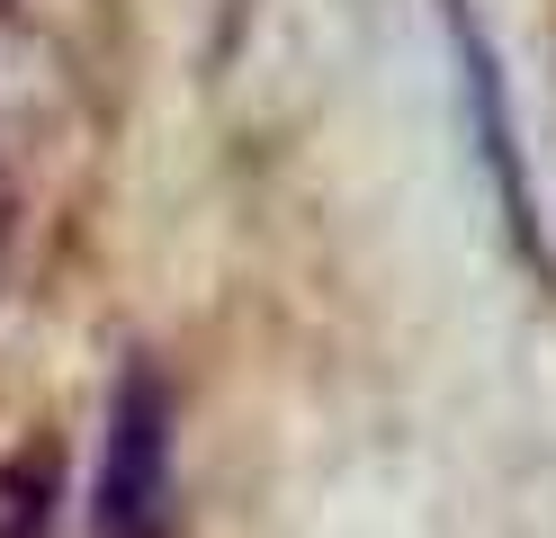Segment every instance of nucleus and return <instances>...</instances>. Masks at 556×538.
I'll use <instances>...</instances> for the list:
<instances>
[{
	"mask_svg": "<svg viewBox=\"0 0 556 538\" xmlns=\"http://www.w3.org/2000/svg\"><path fill=\"white\" fill-rule=\"evenodd\" d=\"M0 10H10V0H0Z\"/></svg>",
	"mask_w": 556,
	"mask_h": 538,
	"instance_id": "7ed1b4c3",
	"label": "nucleus"
},
{
	"mask_svg": "<svg viewBox=\"0 0 556 538\" xmlns=\"http://www.w3.org/2000/svg\"><path fill=\"white\" fill-rule=\"evenodd\" d=\"M90 538H170V386L153 359H135L109 395Z\"/></svg>",
	"mask_w": 556,
	"mask_h": 538,
	"instance_id": "f257e3e1",
	"label": "nucleus"
},
{
	"mask_svg": "<svg viewBox=\"0 0 556 538\" xmlns=\"http://www.w3.org/2000/svg\"><path fill=\"white\" fill-rule=\"evenodd\" d=\"M10 242H18V215H10V179H0V278H10Z\"/></svg>",
	"mask_w": 556,
	"mask_h": 538,
	"instance_id": "f03ea898",
	"label": "nucleus"
}]
</instances>
